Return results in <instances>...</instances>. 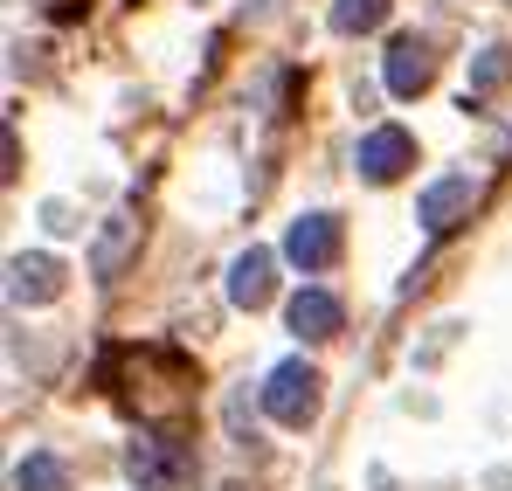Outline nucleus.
Returning <instances> with one entry per match:
<instances>
[{
    "label": "nucleus",
    "instance_id": "7",
    "mask_svg": "<svg viewBox=\"0 0 512 491\" xmlns=\"http://www.w3.org/2000/svg\"><path fill=\"white\" fill-rule=\"evenodd\" d=\"M7 298L14 305H56L63 298V263L56 256H14L7 263Z\"/></svg>",
    "mask_w": 512,
    "mask_h": 491
},
{
    "label": "nucleus",
    "instance_id": "12",
    "mask_svg": "<svg viewBox=\"0 0 512 491\" xmlns=\"http://www.w3.org/2000/svg\"><path fill=\"white\" fill-rule=\"evenodd\" d=\"M14 491H70V471L56 464V457H21V471H14Z\"/></svg>",
    "mask_w": 512,
    "mask_h": 491
},
{
    "label": "nucleus",
    "instance_id": "4",
    "mask_svg": "<svg viewBox=\"0 0 512 491\" xmlns=\"http://www.w3.org/2000/svg\"><path fill=\"white\" fill-rule=\"evenodd\" d=\"M471 208H478V180H471V173H450V180H429L423 187L416 222H423L429 236H450L457 222H471Z\"/></svg>",
    "mask_w": 512,
    "mask_h": 491
},
{
    "label": "nucleus",
    "instance_id": "9",
    "mask_svg": "<svg viewBox=\"0 0 512 491\" xmlns=\"http://www.w3.org/2000/svg\"><path fill=\"white\" fill-rule=\"evenodd\" d=\"M270 270H277L270 249H243V256L229 263V305H236V312H263V305H270V291H277Z\"/></svg>",
    "mask_w": 512,
    "mask_h": 491
},
{
    "label": "nucleus",
    "instance_id": "1",
    "mask_svg": "<svg viewBox=\"0 0 512 491\" xmlns=\"http://www.w3.org/2000/svg\"><path fill=\"white\" fill-rule=\"evenodd\" d=\"M194 395V374L173 360V353H125V388L118 402L139 415V422H180Z\"/></svg>",
    "mask_w": 512,
    "mask_h": 491
},
{
    "label": "nucleus",
    "instance_id": "11",
    "mask_svg": "<svg viewBox=\"0 0 512 491\" xmlns=\"http://www.w3.org/2000/svg\"><path fill=\"white\" fill-rule=\"evenodd\" d=\"M291 332L333 339V332H340V298H333V291H298V298H291Z\"/></svg>",
    "mask_w": 512,
    "mask_h": 491
},
{
    "label": "nucleus",
    "instance_id": "10",
    "mask_svg": "<svg viewBox=\"0 0 512 491\" xmlns=\"http://www.w3.org/2000/svg\"><path fill=\"white\" fill-rule=\"evenodd\" d=\"M132 249H139V222H132V215H111V222H104V236H97V249H90V270L111 284V277L125 270V256H132Z\"/></svg>",
    "mask_w": 512,
    "mask_h": 491
},
{
    "label": "nucleus",
    "instance_id": "6",
    "mask_svg": "<svg viewBox=\"0 0 512 491\" xmlns=\"http://www.w3.org/2000/svg\"><path fill=\"white\" fill-rule=\"evenodd\" d=\"M284 256L298 270H333L340 263V222L333 215H298L291 236H284Z\"/></svg>",
    "mask_w": 512,
    "mask_h": 491
},
{
    "label": "nucleus",
    "instance_id": "8",
    "mask_svg": "<svg viewBox=\"0 0 512 491\" xmlns=\"http://www.w3.org/2000/svg\"><path fill=\"white\" fill-rule=\"evenodd\" d=\"M381 77H388L395 97H423L429 77H436V49H429L423 35H402V42L388 49V70H381Z\"/></svg>",
    "mask_w": 512,
    "mask_h": 491
},
{
    "label": "nucleus",
    "instance_id": "14",
    "mask_svg": "<svg viewBox=\"0 0 512 491\" xmlns=\"http://www.w3.org/2000/svg\"><path fill=\"white\" fill-rule=\"evenodd\" d=\"M506 77H512L506 49H485V56H478V70H471V97H485V90H499Z\"/></svg>",
    "mask_w": 512,
    "mask_h": 491
},
{
    "label": "nucleus",
    "instance_id": "3",
    "mask_svg": "<svg viewBox=\"0 0 512 491\" xmlns=\"http://www.w3.org/2000/svg\"><path fill=\"white\" fill-rule=\"evenodd\" d=\"M263 415L284 422V429H305V422L319 415V367H305V360H277L270 381H263Z\"/></svg>",
    "mask_w": 512,
    "mask_h": 491
},
{
    "label": "nucleus",
    "instance_id": "13",
    "mask_svg": "<svg viewBox=\"0 0 512 491\" xmlns=\"http://www.w3.org/2000/svg\"><path fill=\"white\" fill-rule=\"evenodd\" d=\"M388 21V0H333V28L340 35H367Z\"/></svg>",
    "mask_w": 512,
    "mask_h": 491
},
{
    "label": "nucleus",
    "instance_id": "2",
    "mask_svg": "<svg viewBox=\"0 0 512 491\" xmlns=\"http://www.w3.org/2000/svg\"><path fill=\"white\" fill-rule=\"evenodd\" d=\"M125 471H132V485H139V491H194V485H201L194 450L173 443V436H139V443L125 450Z\"/></svg>",
    "mask_w": 512,
    "mask_h": 491
},
{
    "label": "nucleus",
    "instance_id": "5",
    "mask_svg": "<svg viewBox=\"0 0 512 491\" xmlns=\"http://www.w3.org/2000/svg\"><path fill=\"white\" fill-rule=\"evenodd\" d=\"M353 166H360V180H367V187H388V180H402V173L416 166V139H409L402 125H381V132H367V139H360Z\"/></svg>",
    "mask_w": 512,
    "mask_h": 491
},
{
    "label": "nucleus",
    "instance_id": "15",
    "mask_svg": "<svg viewBox=\"0 0 512 491\" xmlns=\"http://www.w3.org/2000/svg\"><path fill=\"white\" fill-rule=\"evenodd\" d=\"M229 491H250V485H229Z\"/></svg>",
    "mask_w": 512,
    "mask_h": 491
}]
</instances>
